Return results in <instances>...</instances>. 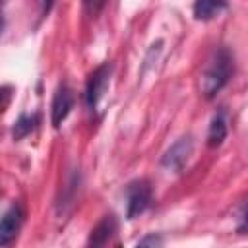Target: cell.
Masks as SVG:
<instances>
[{"label":"cell","instance_id":"cell-2","mask_svg":"<svg viewBox=\"0 0 248 248\" xmlns=\"http://www.w3.org/2000/svg\"><path fill=\"white\" fill-rule=\"evenodd\" d=\"M153 202V190L147 178H136L126 186V217H140Z\"/></svg>","mask_w":248,"mask_h":248},{"label":"cell","instance_id":"cell-9","mask_svg":"<svg viewBox=\"0 0 248 248\" xmlns=\"http://www.w3.org/2000/svg\"><path fill=\"white\" fill-rule=\"evenodd\" d=\"M39 124H41V114H39V112L21 114V116L14 122V126H12V138H14L16 141H19V140L27 138L31 132H35V130H37V126H39Z\"/></svg>","mask_w":248,"mask_h":248},{"label":"cell","instance_id":"cell-1","mask_svg":"<svg viewBox=\"0 0 248 248\" xmlns=\"http://www.w3.org/2000/svg\"><path fill=\"white\" fill-rule=\"evenodd\" d=\"M234 74V60L227 46H219L213 50L209 60L203 66L200 76V91L205 99H213L232 78Z\"/></svg>","mask_w":248,"mask_h":248},{"label":"cell","instance_id":"cell-5","mask_svg":"<svg viewBox=\"0 0 248 248\" xmlns=\"http://www.w3.org/2000/svg\"><path fill=\"white\" fill-rule=\"evenodd\" d=\"M23 207L19 202H14L2 215V221H0V246L6 248L10 246L12 240H16V236L19 234V229L23 225Z\"/></svg>","mask_w":248,"mask_h":248},{"label":"cell","instance_id":"cell-4","mask_svg":"<svg viewBox=\"0 0 248 248\" xmlns=\"http://www.w3.org/2000/svg\"><path fill=\"white\" fill-rule=\"evenodd\" d=\"M192 151H194V140H192V136H182V138H178V140L165 151V155L161 157L163 169H167L169 172H180V170L186 167V163H188Z\"/></svg>","mask_w":248,"mask_h":248},{"label":"cell","instance_id":"cell-3","mask_svg":"<svg viewBox=\"0 0 248 248\" xmlns=\"http://www.w3.org/2000/svg\"><path fill=\"white\" fill-rule=\"evenodd\" d=\"M110 76H112V64L110 62H103L101 66H97L85 83V105L95 110L110 83Z\"/></svg>","mask_w":248,"mask_h":248},{"label":"cell","instance_id":"cell-10","mask_svg":"<svg viewBox=\"0 0 248 248\" xmlns=\"http://www.w3.org/2000/svg\"><path fill=\"white\" fill-rule=\"evenodd\" d=\"M223 10H227V4L225 2H213V0H200L192 6L194 17L200 21H209L215 16H219Z\"/></svg>","mask_w":248,"mask_h":248},{"label":"cell","instance_id":"cell-12","mask_svg":"<svg viewBox=\"0 0 248 248\" xmlns=\"http://www.w3.org/2000/svg\"><path fill=\"white\" fill-rule=\"evenodd\" d=\"M238 232H248V202L244 203L240 211V223H238Z\"/></svg>","mask_w":248,"mask_h":248},{"label":"cell","instance_id":"cell-6","mask_svg":"<svg viewBox=\"0 0 248 248\" xmlns=\"http://www.w3.org/2000/svg\"><path fill=\"white\" fill-rule=\"evenodd\" d=\"M74 91L68 83H60L54 91V97H52V105H50V122L54 128H60L62 122L68 118L70 110L74 108Z\"/></svg>","mask_w":248,"mask_h":248},{"label":"cell","instance_id":"cell-11","mask_svg":"<svg viewBox=\"0 0 248 248\" xmlns=\"http://www.w3.org/2000/svg\"><path fill=\"white\" fill-rule=\"evenodd\" d=\"M134 248H163V236L157 232H149Z\"/></svg>","mask_w":248,"mask_h":248},{"label":"cell","instance_id":"cell-7","mask_svg":"<svg viewBox=\"0 0 248 248\" xmlns=\"http://www.w3.org/2000/svg\"><path fill=\"white\" fill-rule=\"evenodd\" d=\"M116 219L114 215H105L91 231L89 234V248H105L108 244V240L114 236L116 232Z\"/></svg>","mask_w":248,"mask_h":248},{"label":"cell","instance_id":"cell-8","mask_svg":"<svg viewBox=\"0 0 248 248\" xmlns=\"http://www.w3.org/2000/svg\"><path fill=\"white\" fill-rule=\"evenodd\" d=\"M229 134V122H227V112L221 108L213 114L207 130V145L209 147H219Z\"/></svg>","mask_w":248,"mask_h":248}]
</instances>
